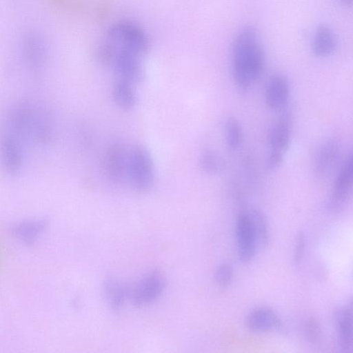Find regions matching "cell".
<instances>
[{
  "label": "cell",
  "mask_w": 353,
  "mask_h": 353,
  "mask_svg": "<svg viewBox=\"0 0 353 353\" xmlns=\"http://www.w3.org/2000/svg\"><path fill=\"white\" fill-rule=\"evenodd\" d=\"M147 49L146 37L139 27L119 23L108 31L100 49L99 60L113 66L120 79L133 84L143 79L141 59Z\"/></svg>",
  "instance_id": "1"
},
{
  "label": "cell",
  "mask_w": 353,
  "mask_h": 353,
  "mask_svg": "<svg viewBox=\"0 0 353 353\" xmlns=\"http://www.w3.org/2000/svg\"><path fill=\"white\" fill-rule=\"evenodd\" d=\"M232 66L234 83L246 92L262 75L265 52L256 30L243 27L235 36L232 46Z\"/></svg>",
  "instance_id": "2"
},
{
  "label": "cell",
  "mask_w": 353,
  "mask_h": 353,
  "mask_svg": "<svg viewBox=\"0 0 353 353\" xmlns=\"http://www.w3.org/2000/svg\"><path fill=\"white\" fill-rule=\"evenodd\" d=\"M127 176L132 188L143 193L151 189L154 182V166L152 156L142 145L128 151Z\"/></svg>",
  "instance_id": "3"
},
{
  "label": "cell",
  "mask_w": 353,
  "mask_h": 353,
  "mask_svg": "<svg viewBox=\"0 0 353 353\" xmlns=\"http://www.w3.org/2000/svg\"><path fill=\"white\" fill-rule=\"evenodd\" d=\"M21 54L26 66L34 73L45 68L48 57L47 41L37 30L26 31L21 39Z\"/></svg>",
  "instance_id": "4"
},
{
  "label": "cell",
  "mask_w": 353,
  "mask_h": 353,
  "mask_svg": "<svg viewBox=\"0 0 353 353\" xmlns=\"http://www.w3.org/2000/svg\"><path fill=\"white\" fill-rule=\"evenodd\" d=\"M25 143L13 134L0 130V163L10 176L18 175L24 163Z\"/></svg>",
  "instance_id": "5"
},
{
  "label": "cell",
  "mask_w": 353,
  "mask_h": 353,
  "mask_svg": "<svg viewBox=\"0 0 353 353\" xmlns=\"http://www.w3.org/2000/svg\"><path fill=\"white\" fill-rule=\"evenodd\" d=\"M166 281L159 272L147 274L133 285H130L129 298L136 307L148 305L158 299L165 288Z\"/></svg>",
  "instance_id": "6"
},
{
  "label": "cell",
  "mask_w": 353,
  "mask_h": 353,
  "mask_svg": "<svg viewBox=\"0 0 353 353\" xmlns=\"http://www.w3.org/2000/svg\"><path fill=\"white\" fill-rule=\"evenodd\" d=\"M235 236L240 261L244 263L250 262L255 256L258 245L248 209L241 210L236 216Z\"/></svg>",
  "instance_id": "7"
},
{
  "label": "cell",
  "mask_w": 353,
  "mask_h": 353,
  "mask_svg": "<svg viewBox=\"0 0 353 353\" xmlns=\"http://www.w3.org/2000/svg\"><path fill=\"white\" fill-rule=\"evenodd\" d=\"M128 152L120 142L110 143L105 150L103 169L106 179L117 185L127 176Z\"/></svg>",
  "instance_id": "8"
},
{
  "label": "cell",
  "mask_w": 353,
  "mask_h": 353,
  "mask_svg": "<svg viewBox=\"0 0 353 353\" xmlns=\"http://www.w3.org/2000/svg\"><path fill=\"white\" fill-rule=\"evenodd\" d=\"M353 182L352 154L346 157L334 183L332 192L329 200V208L334 212L341 210L350 196Z\"/></svg>",
  "instance_id": "9"
},
{
  "label": "cell",
  "mask_w": 353,
  "mask_h": 353,
  "mask_svg": "<svg viewBox=\"0 0 353 353\" xmlns=\"http://www.w3.org/2000/svg\"><path fill=\"white\" fill-rule=\"evenodd\" d=\"M290 86L288 79L283 74L273 76L265 88V102L268 107L274 112L285 109L290 99Z\"/></svg>",
  "instance_id": "10"
},
{
  "label": "cell",
  "mask_w": 353,
  "mask_h": 353,
  "mask_svg": "<svg viewBox=\"0 0 353 353\" xmlns=\"http://www.w3.org/2000/svg\"><path fill=\"white\" fill-rule=\"evenodd\" d=\"M247 327L256 332L279 330L282 327L280 318L270 307H259L251 310L246 316Z\"/></svg>",
  "instance_id": "11"
},
{
  "label": "cell",
  "mask_w": 353,
  "mask_h": 353,
  "mask_svg": "<svg viewBox=\"0 0 353 353\" xmlns=\"http://www.w3.org/2000/svg\"><path fill=\"white\" fill-rule=\"evenodd\" d=\"M340 154V147L335 141L328 140L322 143L314 158L315 173L319 176L328 174L338 163Z\"/></svg>",
  "instance_id": "12"
},
{
  "label": "cell",
  "mask_w": 353,
  "mask_h": 353,
  "mask_svg": "<svg viewBox=\"0 0 353 353\" xmlns=\"http://www.w3.org/2000/svg\"><path fill=\"white\" fill-rule=\"evenodd\" d=\"M291 123L290 115L283 114L272 126L268 134L270 150L285 154L291 142Z\"/></svg>",
  "instance_id": "13"
},
{
  "label": "cell",
  "mask_w": 353,
  "mask_h": 353,
  "mask_svg": "<svg viewBox=\"0 0 353 353\" xmlns=\"http://www.w3.org/2000/svg\"><path fill=\"white\" fill-rule=\"evenodd\" d=\"M352 302L336 309L334 314L337 327L339 345L344 352H350L352 347Z\"/></svg>",
  "instance_id": "14"
},
{
  "label": "cell",
  "mask_w": 353,
  "mask_h": 353,
  "mask_svg": "<svg viewBox=\"0 0 353 353\" xmlns=\"http://www.w3.org/2000/svg\"><path fill=\"white\" fill-rule=\"evenodd\" d=\"M336 46L337 39L332 30L325 25L319 26L312 42V54L319 58H325L335 52Z\"/></svg>",
  "instance_id": "15"
},
{
  "label": "cell",
  "mask_w": 353,
  "mask_h": 353,
  "mask_svg": "<svg viewBox=\"0 0 353 353\" xmlns=\"http://www.w3.org/2000/svg\"><path fill=\"white\" fill-rule=\"evenodd\" d=\"M130 285L114 278L107 279L103 285V294L109 307L118 310L129 298Z\"/></svg>",
  "instance_id": "16"
},
{
  "label": "cell",
  "mask_w": 353,
  "mask_h": 353,
  "mask_svg": "<svg viewBox=\"0 0 353 353\" xmlns=\"http://www.w3.org/2000/svg\"><path fill=\"white\" fill-rule=\"evenodd\" d=\"M112 97L116 105L124 110L132 109L137 103V96L132 83L119 79L112 88Z\"/></svg>",
  "instance_id": "17"
},
{
  "label": "cell",
  "mask_w": 353,
  "mask_h": 353,
  "mask_svg": "<svg viewBox=\"0 0 353 353\" xmlns=\"http://www.w3.org/2000/svg\"><path fill=\"white\" fill-rule=\"evenodd\" d=\"M251 223L256 235L258 247L264 248L269 243V230L264 214L259 209H248Z\"/></svg>",
  "instance_id": "18"
},
{
  "label": "cell",
  "mask_w": 353,
  "mask_h": 353,
  "mask_svg": "<svg viewBox=\"0 0 353 353\" xmlns=\"http://www.w3.org/2000/svg\"><path fill=\"white\" fill-rule=\"evenodd\" d=\"M46 226L43 221L26 222L14 228V232L21 240L26 243L33 242Z\"/></svg>",
  "instance_id": "19"
},
{
  "label": "cell",
  "mask_w": 353,
  "mask_h": 353,
  "mask_svg": "<svg viewBox=\"0 0 353 353\" xmlns=\"http://www.w3.org/2000/svg\"><path fill=\"white\" fill-rule=\"evenodd\" d=\"M201 168L207 174H214L224 168V161L217 153L208 150L202 153L199 159Z\"/></svg>",
  "instance_id": "20"
},
{
  "label": "cell",
  "mask_w": 353,
  "mask_h": 353,
  "mask_svg": "<svg viewBox=\"0 0 353 353\" xmlns=\"http://www.w3.org/2000/svg\"><path fill=\"white\" fill-rule=\"evenodd\" d=\"M225 132L228 148L231 150L238 149L242 140V130L238 120L234 117L228 118L225 122Z\"/></svg>",
  "instance_id": "21"
},
{
  "label": "cell",
  "mask_w": 353,
  "mask_h": 353,
  "mask_svg": "<svg viewBox=\"0 0 353 353\" xmlns=\"http://www.w3.org/2000/svg\"><path fill=\"white\" fill-rule=\"evenodd\" d=\"M305 334L307 340L314 344L320 343L322 339V329L318 319L311 316L307 319L304 326Z\"/></svg>",
  "instance_id": "22"
},
{
  "label": "cell",
  "mask_w": 353,
  "mask_h": 353,
  "mask_svg": "<svg viewBox=\"0 0 353 353\" xmlns=\"http://www.w3.org/2000/svg\"><path fill=\"white\" fill-rule=\"evenodd\" d=\"M234 275L232 266L228 263L219 265L214 272V280L221 288H228L232 283Z\"/></svg>",
  "instance_id": "23"
},
{
  "label": "cell",
  "mask_w": 353,
  "mask_h": 353,
  "mask_svg": "<svg viewBox=\"0 0 353 353\" xmlns=\"http://www.w3.org/2000/svg\"><path fill=\"white\" fill-rule=\"evenodd\" d=\"M306 248V237L303 232H299L295 239L293 263L295 266L301 264Z\"/></svg>",
  "instance_id": "24"
},
{
  "label": "cell",
  "mask_w": 353,
  "mask_h": 353,
  "mask_svg": "<svg viewBox=\"0 0 353 353\" xmlns=\"http://www.w3.org/2000/svg\"><path fill=\"white\" fill-rule=\"evenodd\" d=\"M284 154L275 151H269L266 159V168L268 170H274L282 163Z\"/></svg>",
  "instance_id": "25"
},
{
  "label": "cell",
  "mask_w": 353,
  "mask_h": 353,
  "mask_svg": "<svg viewBox=\"0 0 353 353\" xmlns=\"http://www.w3.org/2000/svg\"><path fill=\"white\" fill-rule=\"evenodd\" d=\"M342 3L346 6L352 5V0H339Z\"/></svg>",
  "instance_id": "26"
}]
</instances>
